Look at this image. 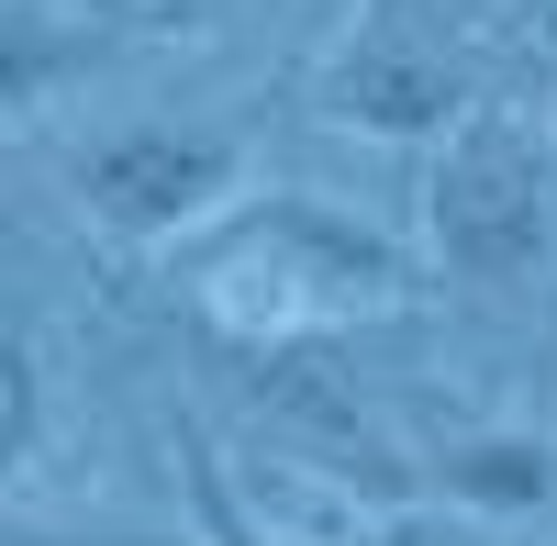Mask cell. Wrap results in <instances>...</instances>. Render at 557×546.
Here are the masks:
<instances>
[{"label":"cell","mask_w":557,"mask_h":546,"mask_svg":"<svg viewBox=\"0 0 557 546\" xmlns=\"http://www.w3.org/2000/svg\"><path fill=\"white\" fill-rule=\"evenodd\" d=\"M168 458H178V502H190V535H201V546H301L290 524H268V513L246 502V491H235L223 446H212V435H201L190 413L168 424Z\"/></svg>","instance_id":"cell-6"},{"label":"cell","mask_w":557,"mask_h":546,"mask_svg":"<svg viewBox=\"0 0 557 546\" xmlns=\"http://www.w3.org/2000/svg\"><path fill=\"white\" fill-rule=\"evenodd\" d=\"M412 469H424L435 502L480 513V524H513V513H546L557 502V446L535 424H446Z\"/></svg>","instance_id":"cell-5"},{"label":"cell","mask_w":557,"mask_h":546,"mask_svg":"<svg viewBox=\"0 0 557 546\" xmlns=\"http://www.w3.org/2000/svg\"><path fill=\"white\" fill-rule=\"evenodd\" d=\"M78 201L123 246H190L246 201V146L212 123H123L78 146Z\"/></svg>","instance_id":"cell-3"},{"label":"cell","mask_w":557,"mask_h":546,"mask_svg":"<svg viewBox=\"0 0 557 546\" xmlns=\"http://www.w3.org/2000/svg\"><path fill=\"white\" fill-rule=\"evenodd\" d=\"M424 257L457 290H524L557 257V134L513 101H480L424 167Z\"/></svg>","instance_id":"cell-2"},{"label":"cell","mask_w":557,"mask_h":546,"mask_svg":"<svg viewBox=\"0 0 557 546\" xmlns=\"http://www.w3.org/2000/svg\"><path fill=\"white\" fill-rule=\"evenodd\" d=\"M346 546H502V524L457 513V502H368L346 524Z\"/></svg>","instance_id":"cell-7"},{"label":"cell","mask_w":557,"mask_h":546,"mask_svg":"<svg viewBox=\"0 0 557 546\" xmlns=\"http://www.w3.org/2000/svg\"><path fill=\"white\" fill-rule=\"evenodd\" d=\"M0 546H201V535H190V524H178V535H146V524H45V513H12Z\"/></svg>","instance_id":"cell-8"},{"label":"cell","mask_w":557,"mask_h":546,"mask_svg":"<svg viewBox=\"0 0 557 546\" xmlns=\"http://www.w3.org/2000/svg\"><path fill=\"white\" fill-rule=\"evenodd\" d=\"M323 112L346 134H380V146H446L480 101H469V67H457L446 45H424L380 0V12L335 45V67H323Z\"/></svg>","instance_id":"cell-4"},{"label":"cell","mask_w":557,"mask_h":546,"mask_svg":"<svg viewBox=\"0 0 557 546\" xmlns=\"http://www.w3.org/2000/svg\"><path fill=\"white\" fill-rule=\"evenodd\" d=\"M34 435H45V357H34V335H23V346H12V446H0V458L34 469Z\"/></svg>","instance_id":"cell-9"},{"label":"cell","mask_w":557,"mask_h":546,"mask_svg":"<svg viewBox=\"0 0 557 546\" xmlns=\"http://www.w3.org/2000/svg\"><path fill=\"white\" fill-rule=\"evenodd\" d=\"M190 290L223 335L278 357V346L357 324V312H391L412 290V257L380 223L335 212L323 190H246L212 235H190Z\"/></svg>","instance_id":"cell-1"}]
</instances>
